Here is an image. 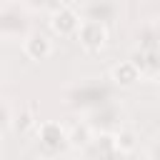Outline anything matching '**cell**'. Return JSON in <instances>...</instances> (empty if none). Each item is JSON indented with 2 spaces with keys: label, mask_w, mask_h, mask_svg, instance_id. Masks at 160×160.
Segmentation results:
<instances>
[{
  "label": "cell",
  "mask_w": 160,
  "mask_h": 160,
  "mask_svg": "<svg viewBox=\"0 0 160 160\" xmlns=\"http://www.w3.org/2000/svg\"><path fill=\"white\" fill-rule=\"evenodd\" d=\"M68 140H70L72 145H85V142H88V128H75Z\"/></svg>",
  "instance_id": "52a82bcc"
},
{
  "label": "cell",
  "mask_w": 160,
  "mask_h": 160,
  "mask_svg": "<svg viewBox=\"0 0 160 160\" xmlns=\"http://www.w3.org/2000/svg\"><path fill=\"white\" fill-rule=\"evenodd\" d=\"M138 68L132 65V62H120L115 70H112V78H115V82L118 85H132L135 80H138Z\"/></svg>",
  "instance_id": "8992f818"
},
{
  "label": "cell",
  "mask_w": 160,
  "mask_h": 160,
  "mask_svg": "<svg viewBox=\"0 0 160 160\" xmlns=\"http://www.w3.org/2000/svg\"><path fill=\"white\" fill-rule=\"evenodd\" d=\"M40 140L45 142V145H60L62 140H65V132H62V128L58 125V122H42L40 125Z\"/></svg>",
  "instance_id": "5b68a950"
},
{
  "label": "cell",
  "mask_w": 160,
  "mask_h": 160,
  "mask_svg": "<svg viewBox=\"0 0 160 160\" xmlns=\"http://www.w3.org/2000/svg\"><path fill=\"white\" fill-rule=\"evenodd\" d=\"M25 52L32 58V60H45L50 52H52V42L45 38V35H30L25 40Z\"/></svg>",
  "instance_id": "3957f363"
},
{
  "label": "cell",
  "mask_w": 160,
  "mask_h": 160,
  "mask_svg": "<svg viewBox=\"0 0 160 160\" xmlns=\"http://www.w3.org/2000/svg\"><path fill=\"white\" fill-rule=\"evenodd\" d=\"M78 35H80V45L88 52H98L105 45V40H108V32H105V28L98 20H88V22L78 25Z\"/></svg>",
  "instance_id": "6da1fadb"
},
{
  "label": "cell",
  "mask_w": 160,
  "mask_h": 160,
  "mask_svg": "<svg viewBox=\"0 0 160 160\" xmlns=\"http://www.w3.org/2000/svg\"><path fill=\"white\" fill-rule=\"evenodd\" d=\"M78 25H80L78 12H75L72 8H68V5H60V8L52 12V18H50V28H52L58 35H72V32L78 30Z\"/></svg>",
  "instance_id": "7a4b0ae2"
},
{
  "label": "cell",
  "mask_w": 160,
  "mask_h": 160,
  "mask_svg": "<svg viewBox=\"0 0 160 160\" xmlns=\"http://www.w3.org/2000/svg\"><path fill=\"white\" fill-rule=\"evenodd\" d=\"M130 62L138 68V72H140V75L155 78V72H158V60H155V55H152V52H138Z\"/></svg>",
  "instance_id": "277c9868"
}]
</instances>
